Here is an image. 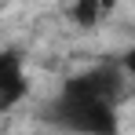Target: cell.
Here are the masks:
<instances>
[{
  "label": "cell",
  "mask_w": 135,
  "mask_h": 135,
  "mask_svg": "<svg viewBox=\"0 0 135 135\" xmlns=\"http://www.w3.org/2000/svg\"><path fill=\"white\" fill-rule=\"evenodd\" d=\"M26 91H29V80H26V69H22V55L11 47L0 51V113L15 110L26 99Z\"/></svg>",
  "instance_id": "cell-2"
},
{
  "label": "cell",
  "mask_w": 135,
  "mask_h": 135,
  "mask_svg": "<svg viewBox=\"0 0 135 135\" xmlns=\"http://www.w3.org/2000/svg\"><path fill=\"white\" fill-rule=\"evenodd\" d=\"M120 66H124V73H128V80H132V88H135V47H132V51H124Z\"/></svg>",
  "instance_id": "cell-4"
},
{
  "label": "cell",
  "mask_w": 135,
  "mask_h": 135,
  "mask_svg": "<svg viewBox=\"0 0 135 135\" xmlns=\"http://www.w3.org/2000/svg\"><path fill=\"white\" fill-rule=\"evenodd\" d=\"M102 11H106V7L95 4V0H77V4L69 7V18H73L77 26H84V29H91V26L102 18Z\"/></svg>",
  "instance_id": "cell-3"
},
{
  "label": "cell",
  "mask_w": 135,
  "mask_h": 135,
  "mask_svg": "<svg viewBox=\"0 0 135 135\" xmlns=\"http://www.w3.org/2000/svg\"><path fill=\"white\" fill-rule=\"evenodd\" d=\"M47 124L62 128L69 135H117L120 132V120H117V102L95 95V91L80 88L73 77L59 88V95L44 106Z\"/></svg>",
  "instance_id": "cell-1"
}]
</instances>
